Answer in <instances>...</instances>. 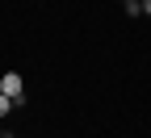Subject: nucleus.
<instances>
[{
	"mask_svg": "<svg viewBox=\"0 0 151 138\" xmlns=\"http://www.w3.org/2000/svg\"><path fill=\"white\" fill-rule=\"evenodd\" d=\"M0 92L9 96V101H21V96H25V80H21L17 71H4V80H0Z\"/></svg>",
	"mask_w": 151,
	"mask_h": 138,
	"instance_id": "f257e3e1",
	"label": "nucleus"
},
{
	"mask_svg": "<svg viewBox=\"0 0 151 138\" xmlns=\"http://www.w3.org/2000/svg\"><path fill=\"white\" fill-rule=\"evenodd\" d=\"M13 105H17V101H9V96H4V92H0V117H4V113H9Z\"/></svg>",
	"mask_w": 151,
	"mask_h": 138,
	"instance_id": "f03ea898",
	"label": "nucleus"
},
{
	"mask_svg": "<svg viewBox=\"0 0 151 138\" xmlns=\"http://www.w3.org/2000/svg\"><path fill=\"white\" fill-rule=\"evenodd\" d=\"M143 13H151V0H143Z\"/></svg>",
	"mask_w": 151,
	"mask_h": 138,
	"instance_id": "7ed1b4c3",
	"label": "nucleus"
},
{
	"mask_svg": "<svg viewBox=\"0 0 151 138\" xmlns=\"http://www.w3.org/2000/svg\"><path fill=\"white\" fill-rule=\"evenodd\" d=\"M122 4H130V0H122Z\"/></svg>",
	"mask_w": 151,
	"mask_h": 138,
	"instance_id": "20e7f679",
	"label": "nucleus"
},
{
	"mask_svg": "<svg viewBox=\"0 0 151 138\" xmlns=\"http://www.w3.org/2000/svg\"><path fill=\"white\" fill-rule=\"evenodd\" d=\"M0 138H4V134H0Z\"/></svg>",
	"mask_w": 151,
	"mask_h": 138,
	"instance_id": "39448f33",
	"label": "nucleus"
}]
</instances>
